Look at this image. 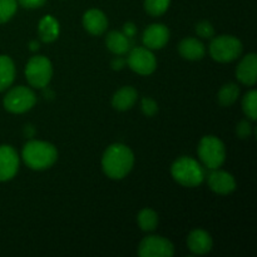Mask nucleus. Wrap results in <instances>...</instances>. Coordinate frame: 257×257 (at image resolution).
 Masks as SVG:
<instances>
[{
  "mask_svg": "<svg viewBox=\"0 0 257 257\" xmlns=\"http://www.w3.org/2000/svg\"><path fill=\"white\" fill-rule=\"evenodd\" d=\"M135 163V156L130 147L122 143H114L105 150L102 158V168L107 177L122 180L131 172Z\"/></svg>",
  "mask_w": 257,
  "mask_h": 257,
  "instance_id": "nucleus-1",
  "label": "nucleus"
},
{
  "mask_svg": "<svg viewBox=\"0 0 257 257\" xmlns=\"http://www.w3.org/2000/svg\"><path fill=\"white\" fill-rule=\"evenodd\" d=\"M25 165L34 171H43L52 167L58 160V151L52 143L43 141H29L23 148Z\"/></svg>",
  "mask_w": 257,
  "mask_h": 257,
  "instance_id": "nucleus-2",
  "label": "nucleus"
},
{
  "mask_svg": "<svg viewBox=\"0 0 257 257\" xmlns=\"http://www.w3.org/2000/svg\"><path fill=\"white\" fill-rule=\"evenodd\" d=\"M171 173L175 181L186 187H197L205 180L206 175L200 163L191 157H181L173 162Z\"/></svg>",
  "mask_w": 257,
  "mask_h": 257,
  "instance_id": "nucleus-3",
  "label": "nucleus"
},
{
  "mask_svg": "<svg viewBox=\"0 0 257 257\" xmlns=\"http://www.w3.org/2000/svg\"><path fill=\"white\" fill-rule=\"evenodd\" d=\"M197 153L203 165L210 170H217L226 160L225 145L215 136L203 137L197 147Z\"/></svg>",
  "mask_w": 257,
  "mask_h": 257,
  "instance_id": "nucleus-4",
  "label": "nucleus"
},
{
  "mask_svg": "<svg viewBox=\"0 0 257 257\" xmlns=\"http://www.w3.org/2000/svg\"><path fill=\"white\" fill-rule=\"evenodd\" d=\"M242 43L232 35H220L212 39L210 44V54L218 63H230L236 60L242 53Z\"/></svg>",
  "mask_w": 257,
  "mask_h": 257,
  "instance_id": "nucleus-5",
  "label": "nucleus"
},
{
  "mask_svg": "<svg viewBox=\"0 0 257 257\" xmlns=\"http://www.w3.org/2000/svg\"><path fill=\"white\" fill-rule=\"evenodd\" d=\"M25 77L28 83L35 88H47L53 77V67L50 60L44 55L30 58L25 67Z\"/></svg>",
  "mask_w": 257,
  "mask_h": 257,
  "instance_id": "nucleus-6",
  "label": "nucleus"
},
{
  "mask_svg": "<svg viewBox=\"0 0 257 257\" xmlns=\"http://www.w3.org/2000/svg\"><path fill=\"white\" fill-rule=\"evenodd\" d=\"M4 108L14 114H22L32 109L37 103V97L30 88L19 85L13 88L4 97Z\"/></svg>",
  "mask_w": 257,
  "mask_h": 257,
  "instance_id": "nucleus-7",
  "label": "nucleus"
},
{
  "mask_svg": "<svg viewBox=\"0 0 257 257\" xmlns=\"http://www.w3.org/2000/svg\"><path fill=\"white\" fill-rule=\"evenodd\" d=\"M125 62L133 72L141 75L152 74L157 67V60L153 53L148 48L143 47L133 48Z\"/></svg>",
  "mask_w": 257,
  "mask_h": 257,
  "instance_id": "nucleus-8",
  "label": "nucleus"
},
{
  "mask_svg": "<svg viewBox=\"0 0 257 257\" xmlns=\"http://www.w3.org/2000/svg\"><path fill=\"white\" fill-rule=\"evenodd\" d=\"M138 255L141 257H171L175 255V247L167 238L148 236L140 243Z\"/></svg>",
  "mask_w": 257,
  "mask_h": 257,
  "instance_id": "nucleus-9",
  "label": "nucleus"
},
{
  "mask_svg": "<svg viewBox=\"0 0 257 257\" xmlns=\"http://www.w3.org/2000/svg\"><path fill=\"white\" fill-rule=\"evenodd\" d=\"M19 170V157L12 146H0V182L12 180Z\"/></svg>",
  "mask_w": 257,
  "mask_h": 257,
  "instance_id": "nucleus-10",
  "label": "nucleus"
},
{
  "mask_svg": "<svg viewBox=\"0 0 257 257\" xmlns=\"http://www.w3.org/2000/svg\"><path fill=\"white\" fill-rule=\"evenodd\" d=\"M207 183L211 191L217 195H230L236 190V181L231 173L226 171L212 170L207 176Z\"/></svg>",
  "mask_w": 257,
  "mask_h": 257,
  "instance_id": "nucleus-11",
  "label": "nucleus"
},
{
  "mask_svg": "<svg viewBox=\"0 0 257 257\" xmlns=\"http://www.w3.org/2000/svg\"><path fill=\"white\" fill-rule=\"evenodd\" d=\"M142 39L148 49H161L170 40V30L163 24H151L143 33Z\"/></svg>",
  "mask_w": 257,
  "mask_h": 257,
  "instance_id": "nucleus-12",
  "label": "nucleus"
},
{
  "mask_svg": "<svg viewBox=\"0 0 257 257\" xmlns=\"http://www.w3.org/2000/svg\"><path fill=\"white\" fill-rule=\"evenodd\" d=\"M236 77L242 84L253 85L257 80V57L255 53H250L236 68Z\"/></svg>",
  "mask_w": 257,
  "mask_h": 257,
  "instance_id": "nucleus-13",
  "label": "nucleus"
},
{
  "mask_svg": "<svg viewBox=\"0 0 257 257\" xmlns=\"http://www.w3.org/2000/svg\"><path fill=\"white\" fill-rule=\"evenodd\" d=\"M83 27L93 35H102L108 28V19L103 12L90 9L83 15Z\"/></svg>",
  "mask_w": 257,
  "mask_h": 257,
  "instance_id": "nucleus-14",
  "label": "nucleus"
},
{
  "mask_svg": "<svg viewBox=\"0 0 257 257\" xmlns=\"http://www.w3.org/2000/svg\"><path fill=\"white\" fill-rule=\"evenodd\" d=\"M187 246L195 255H206L212 248V238L203 230H193L187 237Z\"/></svg>",
  "mask_w": 257,
  "mask_h": 257,
  "instance_id": "nucleus-15",
  "label": "nucleus"
},
{
  "mask_svg": "<svg viewBox=\"0 0 257 257\" xmlns=\"http://www.w3.org/2000/svg\"><path fill=\"white\" fill-rule=\"evenodd\" d=\"M181 57L187 60H201L206 54V48L196 38H186L178 44Z\"/></svg>",
  "mask_w": 257,
  "mask_h": 257,
  "instance_id": "nucleus-16",
  "label": "nucleus"
},
{
  "mask_svg": "<svg viewBox=\"0 0 257 257\" xmlns=\"http://www.w3.org/2000/svg\"><path fill=\"white\" fill-rule=\"evenodd\" d=\"M59 23L52 15H45L40 19L39 25H38V34L42 42L52 43L58 39L59 37Z\"/></svg>",
  "mask_w": 257,
  "mask_h": 257,
  "instance_id": "nucleus-17",
  "label": "nucleus"
},
{
  "mask_svg": "<svg viewBox=\"0 0 257 257\" xmlns=\"http://www.w3.org/2000/svg\"><path fill=\"white\" fill-rule=\"evenodd\" d=\"M138 93L133 87H123L114 93L112 105L117 110H128L137 102Z\"/></svg>",
  "mask_w": 257,
  "mask_h": 257,
  "instance_id": "nucleus-18",
  "label": "nucleus"
},
{
  "mask_svg": "<svg viewBox=\"0 0 257 257\" xmlns=\"http://www.w3.org/2000/svg\"><path fill=\"white\" fill-rule=\"evenodd\" d=\"M105 45L115 55H124L131 49L130 38L117 30L108 33L105 38Z\"/></svg>",
  "mask_w": 257,
  "mask_h": 257,
  "instance_id": "nucleus-19",
  "label": "nucleus"
},
{
  "mask_svg": "<svg viewBox=\"0 0 257 257\" xmlns=\"http://www.w3.org/2000/svg\"><path fill=\"white\" fill-rule=\"evenodd\" d=\"M15 78V67L12 58L0 55V92L12 85Z\"/></svg>",
  "mask_w": 257,
  "mask_h": 257,
  "instance_id": "nucleus-20",
  "label": "nucleus"
},
{
  "mask_svg": "<svg viewBox=\"0 0 257 257\" xmlns=\"http://www.w3.org/2000/svg\"><path fill=\"white\" fill-rule=\"evenodd\" d=\"M238 95H240V88L235 83H228L225 84L218 92V102L223 107H230L233 103L237 100Z\"/></svg>",
  "mask_w": 257,
  "mask_h": 257,
  "instance_id": "nucleus-21",
  "label": "nucleus"
},
{
  "mask_svg": "<svg viewBox=\"0 0 257 257\" xmlns=\"http://www.w3.org/2000/svg\"><path fill=\"white\" fill-rule=\"evenodd\" d=\"M138 225H140L141 230L146 231V232H151L157 228L158 225V216L151 208H143L140 213H138Z\"/></svg>",
  "mask_w": 257,
  "mask_h": 257,
  "instance_id": "nucleus-22",
  "label": "nucleus"
},
{
  "mask_svg": "<svg viewBox=\"0 0 257 257\" xmlns=\"http://www.w3.org/2000/svg\"><path fill=\"white\" fill-rule=\"evenodd\" d=\"M242 109L246 117L251 120H256L257 118V92L250 90L245 94L242 99Z\"/></svg>",
  "mask_w": 257,
  "mask_h": 257,
  "instance_id": "nucleus-23",
  "label": "nucleus"
},
{
  "mask_svg": "<svg viewBox=\"0 0 257 257\" xmlns=\"http://www.w3.org/2000/svg\"><path fill=\"white\" fill-rule=\"evenodd\" d=\"M171 0H145V10L152 17L165 14L170 8Z\"/></svg>",
  "mask_w": 257,
  "mask_h": 257,
  "instance_id": "nucleus-24",
  "label": "nucleus"
},
{
  "mask_svg": "<svg viewBox=\"0 0 257 257\" xmlns=\"http://www.w3.org/2000/svg\"><path fill=\"white\" fill-rule=\"evenodd\" d=\"M18 9L17 0H0V23H7L14 17Z\"/></svg>",
  "mask_w": 257,
  "mask_h": 257,
  "instance_id": "nucleus-25",
  "label": "nucleus"
},
{
  "mask_svg": "<svg viewBox=\"0 0 257 257\" xmlns=\"http://www.w3.org/2000/svg\"><path fill=\"white\" fill-rule=\"evenodd\" d=\"M195 29L198 37L205 38V39H211L215 35V29H213L212 24L207 20H202V22L197 23Z\"/></svg>",
  "mask_w": 257,
  "mask_h": 257,
  "instance_id": "nucleus-26",
  "label": "nucleus"
},
{
  "mask_svg": "<svg viewBox=\"0 0 257 257\" xmlns=\"http://www.w3.org/2000/svg\"><path fill=\"white\" fill-rule=\"evenodd\" d=\"M142 112L147 117H153L158 112L157 103L153 99H151V98L145 97L142 99Z\"/></svg>",
  "mask_w": 257,
  "mask_h": 257,
  "instance_id": "nucleus-27",
  "label": "nucleus"
},
{
  "mask_svg": "<svg viewBox=\"0 0 257 257\" xmlns=\"http://www.w3.org/2000/svg\"><path fill=\"white\" fill-rule=\"evenodd\" d=\"M236 133H237V136L240 138L246 140L252 133V125H251V123L248 120H241L237 124V127H236Z\"/></svg>",
  "mask_w": 257,
  "mask_h": 257,
  "instance_id": "nucleus-28",
  "label": "nucleus"
},
{
  "mask_svg": "<svg viewBox=\"0 0 257 257\" xmlns=\"http://www.w3.org/2000/svg\"><path fill=\"white\" fill-rule=\"evenodd\" d=\"M47 0H18L22 7L28 8V9H35V8H40L45 4Z\"/></svg>",
  "mask_w": 257,
  "mask_h": 257,
  "instance_id": "nucleus-29",
  "label": "nucleus"
},
{
  "mask_svg": "<svg viewBox=\"0 0 257 257\" xmlns=\"http://www.w3.org/2000/svg\"><path fill=\"white\" fill-rule=\"evenodd\" d=\"M136 33H137V28H136V25L133 23H125L123 25V34L127 38H133L136 35Z\"/></svg>",
  "mask_w": 257,
  "mask_h": 257,
  "instance_id": "nucleus-30",
  "label": "nucleus"
},
{
  "mask_svg": "<svg viewBox=\"0 0 257 257\" xmlns=\"http://www.w3.org/2000/svg\"><path fill=\"white\" fill-rule=\"evenodd\" d=\"M125 59L124 58H122V57H115L114 59L112 60V64H110V67H112V69H114V70H120V69H123V67H124L125 65Z\"/></svg>",
  "mask_w": 257,
  "mask_h": 257,
  "instance_id": "nucleus-31",
  "label": "nucleus"
},
{
  "mask_svg": "<svg viewBox=\"0 0 257 257\" xmlns=\"http://www.w3.org/2000/svg\"><path fill=\"white\" fill-rule=\"evenodd\" d=\"M39 47H40V44H39V42H37V40H33V42H30V44H29V49L32 50V52H37V50L39 49Z\"/></svg>",
  "mask_w": 257,
  "mask_h": 257,
  "instance_id": "nucleus-32",
  "label": "nucleus"
}]
</instances>
